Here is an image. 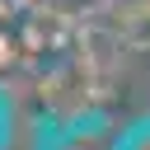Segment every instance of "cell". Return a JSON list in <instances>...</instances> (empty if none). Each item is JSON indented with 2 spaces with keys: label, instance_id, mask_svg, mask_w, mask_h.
Listing matches in <instances>:
<instances>
[{
  "label": "cell",
  "instance_id": "6da1fadb",
  "mask_svg": "<svg viewBox=\"0 0 150 150\" xmlns=\"http://www.w3.org/2000/svg\"><path fill=\"white\" fill-rule=\"evenodd\" d=\"M112 150H150V117H136L131 127H122Z\"/></svg>",
  "mask_w": 150,
  "mask_h": 150
},
{
  "label": "cell",
  "instance_id": "7a4b0ae2",
  "mask_svg": "<svg viewBox=\"0 0 150 150\" xmlns=\"http://www.w3.org/2000/svg\"><path fill=\"white\" fill-rule=\"evenodd\" d=\"M9 145V103L0 98V150Z\"/></svg>",
  "mask_w": 150,
  "mask_h": 150
}]
</instances>
